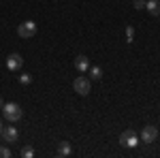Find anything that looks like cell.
I'll list each match as a JSON object with an SVG mask.
<instances>
[{
    "label": "cell",
    "instance_id": "15",
    "mask_svg": "<svg viewBox=\"0 0 160 158\" xmlns=\"http://www.w3.org/2000/svg\"><path fill=\"white\" fill-rule=\"evenodd\" d=\"M19 81H22V84H24V85H28V84H30V81H32V77H30V75H28V73H24V75H19Z\"/></svg>",
    "mask_w": 160,
    "mask_h": 158
},
{
    "label": "cell",
    "instance_id": "6",
    "mask_svg": "<svg viewBox=\"0 0 160 158\" xmlns=\"http://www.w3.org/2000/svg\"><path fill=\"white\" fill-rule=\"evenodd\" d=\"M0 137L4 139V143H15V141H17V137H19V133H17V128H15V126H2Z\"/></svg>",
    "mask_w": 160,
    "mask_h": 158
},
{
    "label": "cell",
    "instance_id": "11",
    "mask_svg": "<svg viewBox=\"0 0 160 158\" xmlns=\"http://www.w3.org/2000/svg\"><path fill=\"white\" fill-rule=\"evenodd\" d=\"M88 75H90V79H100L102 77V69L100 66H90L88 69Z\"/></svg>",
    "mask_w": 160,
    "mask_h": 158
},
{
    "label": "cell",
    "instance_id": "3",
    "mask_svg": "<svg viewBox=\"0 0 160 158\" xmlns=\"http://www.w3.org/2000/svg\"><path fill=\"white\" fill-rule=\"evenodd\" d=\"M73 88H75V92L77 94H81V96H88L90 94V90H92V84H90V77H77L73 81Z\"/></svg>",
    "mask_w": 160,
    "mask_h": 158
},
{
    "label": "cell",
    "instance_id": "16",
    "mask_svg": "<svg viewBox=\"0 0 160 158\" xmlns=\"http://www.w3.org/2000/svg\"><path fill=\"white\" fill-rule=\"evenodd\" d=\"M9 156H11V150L2 145V147H0V158H9Z\"/></svg>",
    "mask_w": 160,
    "mask_h": 158
},
{
    "label": "cell",
    "instance_id": "4",
    "mask_svg": "<svg viewBox=\"0 0 160 158\" xmlns=\"http://www.w3.org/2000/svg\"><path fill=\"white\" fill-rule=\"evenodd\" d=\"M156 139H158V128H156L154 124L143 126V130H141V141H143V143H154Z\"/></svg>",
    "mask_w": 160,
    "mask_h": 158
},
{
    "label": "cell",
    "instance_id": "13",
    "mask_svg": "<svg viewBox=\"0 0 160 158\" xmlns=\"http://www.w3.org/2000/svg\"><path fill=\"white\" fill-rule=\"evenodd\" d=\"M34 156V150H32V147H24V150H22V158H32Z\"/></svg>",
    "mask_w": 160,
    "mask_h": 158
},
{
    "label": "cell",
    "instance_id": "5",
    "mask_svg": "<svg viewBox=\"0 0 160 158\" xmlns=\"http://www.w3.org/2000/svg\"><path fill=\"white\" fill-rule=\"evenodd\" d=\"M120 143H122L124 147H137L139 145V137H137L135 130H124V133L120 135Z\"/></svg>",
    "mask_w": 160,
    "mask_h": 158
},
{
    "label": "cell",
    "instance_id": "1",
    "mask_svg": "<svg viewBox=\"0 0 160 158\" xmlns=\"http://www.w3.org/2000/svg\"><path fill=\"white\" fill-rule=\"evenodd\" d=\"M2 115H4V120H9V122H17V120H22L24 111H22V107L17 103H4L2 105Z\"/></svg>",
    "mask_w": 160,
    "mask_h": 158
},
{
    "label": "cell",
    "instance_id": "8",
    "mask_svg": "<svg viewBox=\"0 0 160 158\" xmlns=\"http://www.w3.org/2000/svg\"><path fill=\"white\" fill-rule=\"evenodd\" d=\"M75 69H77L79 73H88V69H90V60H88L86 56H77V58H75Z\"/></svg>",
    "mask_w": 160,
    "mask_h": 158
},
{
    "label": "cell",
    "instance_id": "18",
    "mask_svg": "<svg viewBox=\"0 0 160 158\" xmlns=\"http://www.w3.org/2000/svg\"><path fill=\"white\" fill-rule=\"evenodd\" d=\"M0 133H2V124H0Z\"/></svg>",
    "mask_w": 160,
    "mask_h": 158
},
{
    "label": "cell",
    "instance_id": "2",
    "mask_svg": "<svg viewBox=\"0 0 160 158\" xmlns=\"http://www.w3.org/2000/svg\"><path fill=\"white\" fill-rule=\"evenodd\" d=\"M34 34H37V24H34L32 19L22 22V24L17 26V37L19 38H32Z\"/></svg>",
    "mask_w": 160,
    "mask_h": 158
},
{
    "label": "cell",
    "instance_id": "9",
    "mask_svg": "<svg viewBox=\"0 0 160 158\" xmlns=\"http://www.w3.org/2000/svg\"><path fill=\"white\" fill-rule=\"evenodd\" d=\"M145 9L149 11V15L158 17L160 15V0H148V2H145Z\"/></svg>",
    "mask_w": 160,
    "mask_h": 158
},
{
    "label": "cell",
    "instance_id": "7",
    "mask_svg": "<svg viewBox=\"0 0 160 158\" xmlns=\"http://www.w3.org/2000/svg\"><path fill=\"white\" fill-rule=\"evenodd\" d=\"M22 64H24V58H22L19 54H11V56L7 58V69H9V71H19Z\"/></svg>",
    "mask_w": 160,
    "mask_h": 158
},
{
    "label": "cell",
    "instance_id": "17",
    "mask_svg": "<svg viewBox=\"0 0 160 158\" xmlns=\"http://www.w3.org/2000/svg\"><path fill=\"white\" fill-rule=\"evenodd\" d=\"M2 105H4V100H2V96H0V109H2Z\"/></svg>",
    "mask_w": 160,
    "mask_h": 158
},
{
    "label": "cell",
    "instance_id": "14",
    "mask_svg": "<svg viewBox=\"0 0 160 158\" xmlns=\"http://www.w3.org/2000/svg\"><path fill=\"white\" fill-rule=\"evenodd\" d=\"M145 2H148V0H135L132 7H135L137 11H141V9H145Z\"/></svg>",
    "mask_w": 160,
    "mask_h": 158
},
{
    "label": "cell",
    "instance_id": "12",
    "mask_svg": "<svg viewBox=\"0 0 160 158\" xmlns=\"http://www.w3.org/2000/svg\"><path fill=\"white\" fill-rule=\"evenodd\" d=\"M132 41H135V28L126 26V43H132Z\"/></svg>",
    "mask_w": 160,
    "mask_h": 158
},
{
    "label": "cell",
    "instance_id": "10",
    "mask_svg": "<svg viewBox=\"0 0 160 158\" xmlns=\"http://www.w3.org/2000/svg\"><path fill=\"white\" fill-rule=\"evenodd\" d=\"M71 152H73V147L68 141H60L58 143V156H71Z\"/></svg>",
    "mask_w": 160,
    "mask_h": 158
}]
</instances>
